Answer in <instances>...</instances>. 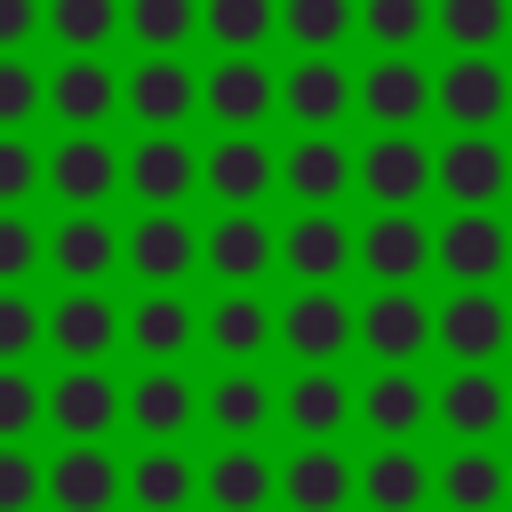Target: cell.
Returning <instances> with one entry per match:
<instances>
[{"label":"cell","instance_id":"23","mask_svg":"<svg viewBox=\"0 0 512 512\" xmlns=\"http://www.w3.org/2000/svg\"><path fill=\"white\" fill-rule=\"evenodd\" d=\"M280 512H360V456L344 440H296L280 456Z\"/></svg>","mask_w":512,"mask_h":512},{"label":"cell","instance_id":"48","mask_svg":"<svg viewBox=\"0 0 512 512\" xmlns=\"http://www.w3.org/2000/svg\"><path fill=\"white\" fill-rule=\"evenodd\" d=\"M48 504V464H32L24 440H0V512H32Z\"/></svg>","mask_w":512,"mask_h":512},{"label":"cell","instance_id":"25","mask_svg":"<svg viewBox=\"0 0 512 512\" xmlns=\"http://www.w3.org/2000/svg\"><path fill=\"white\" fill-rule=\"evenodd\" d=\"M280 120L288 128H344V120H360V64H344V56L280 64Z\"/></svg>","mask_w":512,"mask_h":512},{"label":"cell","instance_id":"16","mask_svg":"<svg viewBox=\"0 0 512 512\" xmlns=\"http://www.w3.org/2000/svg\"><path fill=\"white\" fill-rule=\"evenodd\" d=\"M120 112L136 128H192L200 120V72L184 64V48H136V64L120 72Z\"/></svg>","mask_w":512,"mask_h":512},{"label":"cell","instance_id":"22","mask_svg":"<svg viewBox=\"0 0 512 512\" xmlns=\"http://www.w3.org/2000/svg\"><path fill=\"white\" fill-rule=\"evenodd\" d=\"M280 432L288 440H344V432H360V376H344V368H288L280 376Z\"/></svg>","mask_w":512,"mask_h":512},{"label":"cell","instance_id":"28","mask_svg":"<svg viewBox=\"0 0 512 512\" xmlns=\"http://www.w3.org/2000/svg\"><path fill=\"white\" fill-rule=\"evenodd\" d=\"M48 344H56L64 360H112V352L128 344V304H120L112 288L64 280V296L48 304Z\"/></svg>","mask_w":512,"mask_h":512},{"label":"cell","instance_id":"41","mask_svg":"<svg viewBox=\"0 0 512 512\" xmlns=\"http://www.w3.org/2000/svg\"><path fill=\"white\" fill-rule=\"evenodd\" d=\"M360 48H432V0H360Z\"/></svg>","mask_w":512,"mask_h":512},{"label":"cell","instance_id":"34","mask_svg":"<svg viewBox=\"0 0 512 512\" xmlns=\"http://www.w3.org/2000/svg\"><path fill=\"white\" fill-rule=\"evenodd\" d=\"M48 264H56V280L112 288V272H120V224L104 208H64V224L48 232Z\"/></svg>","mask_w":512,"mask_h":512},{"label":"cell","instance_id":"1","mask_svg":"<svg viewBox=\"0 0 512 512\" xmlns=\"http://www.w3.org/2000/svg\"><path fill=\"white\" fill-rule=\"evenodd\" d=\"M432 208H512V136L440 128L432 136Z\"/></svg>","mask_w":512,"mask_h":512},{"label":"cell","instance_id":"11","mask_svg":"<svg viewBox=\"0 0 512 512\" xmlns=\"http://www.w3.org/2000/svg\"><path fill=\"white\" fill-rule=\"evenodd\" d=\"M200 272L216 288H264L280 272V224L264 208H216L200 224Z\"/></svg>","mask_w":512,"mask_h":512},{"label":"cell","instance_id":"39","mask_svg":"<svg viewBox=\"0 0 512 512\" xmlns=\"http://www.w3.org/2000/svg\"><path fill=\"white\" fill-rule=\"evenodd\" d=\"M128 32V0H48V40L64 56H104Z\"/></svg>","mask_w":512,"mask_h":512},{"label":"cell","instance_id":"32","mask_svg":"<svg viewBox=\"0 0 512 512\" xmlns=\"http://www.w3.org/2000/svg\"><path fill=\"white\" fill-rule=\"evenodd\" d=\"M440 512H512V456L496 440L440 448Z\"/></svg>","mask_w":512,"mask_h":512},{"label":"cell","instance_id":"45","mask_svg":"<svg viewBox=\"0 0 512 512\" xmlns=\"http://www.w3.org/2000/svg\"><path fill=\"white\" fill-rule=\"evenodd\" d=\"M32 112H48V72H32L24 48H0V128H32Z\"/></svg>","mask_w":512,"mask_h":512},{"label":"cell","instance_id":"35","mask_svg":"<svg viewBox=\"0 0 512 512\" xmlns=\"http://www.w3.org/2000/svg\"><path fill=\"white\" fill-rule=\"evenodd\" d=\"M200 504V464L184 440H144L128 456V512H192Z\"/></svg>","mask_w":512,"mask_h":512},{"label":"cell","instance_id":"26","mask_svg":"<svg viewBox=\"0 0 512 512\" xmlns=\"http://www.w3.org/2000/svg\"><path fill=\"white\" fill-rule=\"evenodd\" d=\"M200 504L208 512H280V456H264V440H216L200 456Z\"/></svg>","mask_w":512,"mask_h":512},{"label":"cell","instance_id":"44","mask_svg":"<svg viewBox=\"0 0 512 512\" xmlns=\"http://www.w3.org/2000/svg\"><path fill=\"white\" fill-rule=\"evenodd\" d=\"M32 424H48V384L24 360H0V440H32Z\"/></svg>","mask_w":512,"mask_h":512},{"label":"cell","instance_id":"38","mask_svg":"<svg viewBox=\"0 0 512 512\" xmlns=\"http://www.w3.org/2000/svg\"><path fill=\"white\" fill-rule=\"evenodd\" d=\"M200 40L216 56H264L280 40V0H200Z\"/></svg>","mask_w":512,"mask_h":512},{"label":"cell","instance_id":"10","mask_svg":"<svg viewBox=\"0 0 512 512\" xmlns=\"http://www.w3.org/2000/svg\"><path fill=\"white\" fill-rule=\"evenodd\" d=\"M120 272L136 288H192V272H200V224H192V208H136L120 224Z\"/></svg>","mask_w":512,"mask_h":512},{"label":"cell","instance_id":"49","mask_svg":"<svg viewBox=\"0 0 512 512\" xmlns=\"http://www.w3.org/2000/svg\"><path fill=\"white\" fill-rule=\"evenodd\" d=\"M48 24V0H0V48H24Z\"/></svg>","mask_w":512,"mask_h":512},{"label":"cell","instance_id":"19","mask_svg":"<svg viewBox=\"0 0 512 512\" xmlns=\"http://www.w3.org/2000/svg\"><path fill=\"white\" fill-rule=\"evenodd\" d=\"M360 512H440V456L424 440L360 448Z\"/></svg>","mask_w":512,"mask_h":512},{"label":"cell","instance_id":"14","mask_svg":"<svg viewBox=\"0 0 512 512\" xmlns=\"http://www.w3.org/2000/svg\"><path fill=\"white\" fill-rule=\"evenodd\" d=\"M360 128H432V56L424 48H368Z\"/></svg>","mask_w":512,"mask_h":512},{"label":"cell","instance_id":"40","mask_svg":"<svg viewBox=\"0 0 512 512\" xmlns=\"http://www.w3.org/2000/svg\"><path fill=\"white\" fill-rule=\"evenodd\" d=\"M440 48H512V0H432Z\"/></svg>","mask_w":512,"mask_h":512},{"label":"cell","instance_id":"6","mask_svg":"<svg viewBox=\"0 0 512 512\" xmlns=\"http://www.w3.org/2000/svg\"><path fill=\"white\" fill-rule=\"evenodd\" d=\"M280 352H288V368H344L360 352V296L352 288H288Z\"/></svg>","mask_w":512,"mask_h":512},{"label":"cell","instance_id":"4","mask_svg":"<svg viewBox=\"0 0 512 512\" xmlns=\"http://www.w3.org/2000/svg\"><path fill=\"white\" fill-rule=\"evenodd\" d=\"M432 120L440 128H504L512 120V64H504V48H440V64H432Z\"/></svg>","mask_w":512,"mask_h":512},{"label":"cell","instance_id":"42","mask_svg":"<svg viewBox=\"0 0 512 512\" xmlns=\"http://www.w3.org/2000/svg\"><path fill=\"white\" fill-rule=\"evenodd\" d=\"M128 40L136 48H192L200 40V0H128Z\"/></svg>","mask_w":512,"mask_h":512},{"label":"cell","instance_id":"12","mask_svg":"<svg viewBox=\"0 0 512 512\" xmlns=\"http://www.w3.org/2000/svg\"><path fill=\"white\" fill-rule=\"evenodd\" d=\"M360 280L424 288L432 280V208H360Z\"/></svg>","mask_w":512,"mask_h":512},{"label":"cell","instance_id":"29","mask_svg":"<svg viewBox=\"0 0 512 512\" xmlns=\"http://www.w3.org/2000/svg\"><path fill=\"white\" fill-rule=\"evenodd\" d=\"M200 344L216 360H264V352H280V296H264V288H216L200 304Z\"/></svg>","mask_w":512,"mask_h":512},{"label":"cell","instance_id":"46","mask_svg":"<svg viewBox=\"0 0 512 512\" xmlns=\"http://www.w3.org/2000/svg\"><path fill=\"white\" fill-rule=\"evenodd\" d=\"M48 264V232L32 224V208H0V280H32Z\"/></svg>","mask_w":512,"mask_h":512},{"label":"cell","instance_id":"21","mask_svg":"<svg viewBox=\"0 0 512 512\" xmlns=\"http://www.w3.org/2000/svg\"><path fill=\"white\" fill-rule=\"evenodd\" d=\"M120 160H128V152H120L104 128H64V136L48 144L40 192L64 200V208H112V200H120Z\"/></svg>","mask_w":512,"mask_h":512},{"label":"cell","instance_id":"7","mask_svg":"<svg viewBox=\"0 0 512 512\" xmlns=\"http://www.w3.org/2000/svg\"><path fill=\"white\" fill-rule=\"evenodd\" d=\"M432 360H512V288H432Z\"/></svg>","mask_w":512,"mask_h":512},{"label":"cell","instance_id":"36","mask_svg":"<svg viewBox=\"0 0 512 512\" xmlns=\"http://www.w3.org/2000/svg\"><path fill=\"white\" fill-rule=\"evenodd\" d=\"M48 112L64 128H112L120 120V72L104 56H64L48 72Z\"/></svg>","mask_w":512,"mask_h":512},{"label":"cell","instance_id":"47","mask_svg":"<svg viewBox=\"0 0 512 512\" xmlns=\"http://www.w3.org/2000/svg\"><path fill=\"white\" fill-rule=\"evenodd\" d=\"M48 176V152H32L24 128H0V208H24Z\"/></svg>","mask_w":512,"mask_h":512},{"label":"cell","instance_id":"43","mask_svg":"<svg viewBox=\"0 0 512 512\" xmlns=\"http://www.w3.org/2000/svg\"><path fill=\"white\" fill-rule=\"evenodd\" d=\"M32 344H48V304L24 280H0V360H32Z\"/></svg>","mask_w":512,"mask_h":512},{"label":"cell","instance_id":"30","mask_svg":"<svg viewBox=\"0 0 512 512\" xmlns=\"http://www.w3.org/2000/svg\"><path fill=\"white\" fill-rule=\"evenodd\" d=\"M48 504L56 512H120L128 504V464L112 440H64L48 456Z\"/></svg>","mask_w":512,"mask_h":512},{"label":"cell","instance_id":"24","mask_svg":"<svg viewBox=\"0 0 512 512\" xmlns=\"http://www.w3.org/2000/svg\"><path fill=\"white\" fill-rule=\"evenodd\" d=\"M200 120L208 128H272L280 120V64H264V56H216L200 72Z\"/></svg>","mask_w":512,"mask_h":512},{"label":"cell","instance_id":"37","mask_svg":"<svg viewBox=\"0 0 512 512\" xmlns=\"http://www.w3.org/2000/svg\"><path fill=\"white\" fill-rule=\"evenodd\" d=\"M288 56H344L360 40V0H280Z\"/></svg>","mask_w":512,"mask_h":512},{"label":"cell","instance_id":"8","mask_svg":"<svg viewBox=\"0 0 512 512\" xmlns=\"http://www.w3.org/2000/svg\"><path fill=\"white\" fill-rule=\"evenodd\" d=\"M200 200H216V208H272L280 200V144L264 128H216L200 144Z\"/></svg>","mask_w":512,"mask_h":512},{"label":"cell","instance_id":"18","mask_svg":"<svg viewBox=\"0 0 512 512\" xmlns=\"http://www.w3.org/2000/svg\"><path fill=\"white\" fill-rule=\"evenodd\" d=\"M200 424L216 440L280 432V376H264V360H216V376L200 384Z\"/></svg>","mask_w":512,"mask_h":512},{"label":"cell","instance_id":"13","mask_svg":"<svg viewBox=\"0 0 512 512\" xmlns=\"http://www.w3.org/2000/svg\"><path fill=\"white\" fill-rule=\"evenodd\" d=\"M360 360L424 368L432 360V288H360Z\"/></svg>","mask_w":512,"mask_h":512},{"label":"cell","instance_id":"27","mask_svg":"<svg viewBox=\"0 0 512 512\" xmlns=\"http://www.w3.org/2000/svg\"><path fill=\"white\" fill-rule=\"evenodd\" d=\"M128 432L136 440H192L200 432V376H184V360H144L128 376Z\"/></svg>","mask_w":512,"mask_h":512},{"label":"cell","instance_id":"3","mask_svg":"<svg viewBox=\"0 0 512 512\" xmlns=\"http://www.w3.org/2000/svg\"><path fill=\"white\" fill-rule=\"evenodd\" d=\"M432 280L440 288L512 280V216L504 208H432Z\"/></svg>","mask_w":512,"mask_h":512},{"label":"cell","instance_id":"5","mask_svg":"<svg viewBox=\"0 0 512 512\" xmlns=\"http://www.w3.org/2000/svg\"><path fill=\"white\" fill-rule=\"evenodd\" d=\"M360 208H432V136L424 128H368L352 144Z\"/></svg>","mask_w":512,"mask_h":512},{"label":"cell","instance_id":"17","mask_svg":"<svg viewBox=\"0 0 512 512\" xmlns=\"http://www.w3.org/2000/svg\"><path fill=\"white\" fill-rule=\"evenodd\" d=\"M120 192L136 208H192L200 200V144L184 128H144L120 160Z\"/></svg>","mask_w":512,"mask_h":512},{"label":"cell","instance_id":"20","mask_svg":"<svg viewBox=\"0 0 512 512\" xmlns=\"http://www.w3.org/2000/svg\"><path fill=\"white\" fill-rule=\"evenodd\" d=\"M48 424L56 440H112L128 424V384L104 360H64V376H48Z\"/></svg>","mask_w":512,"mask_h":512},{"label":"cell","instance_id":"33","mask_svg":"<svg viewBox=\"0 0 512 512\" xmlns=\"http://www.w3.org/2000/svg\"><path fill=\"white\" fill-rule=\"evenodd\" d=\"M128 352L136 360H192L200 352V304H192V288H136V304H128Z\"/></svg>","mask_w":512,"mask_h":512},{"label":"cell","instance_id":"15","mask_svg":"<svg viewBox=\"0 0 512 512\" xmlns=\"http://www.w3.org/2000/svg\"><path fill=\"white\" fill-rule=\"evenodd\" d=\"M280 200L288 208H360V192H352V136L344 128H296L280 144Z\"/></svg>","mask_w":512,"mask_h":512},{"label":"cell","instance_id":"31","mask_svg":"<svg viewBox=\"0 0 512 512\" xmlns=\"http://www.w3.org/2000/svg\"><path fill=\"white\" fill-rule=\"evenodd\" d=\"M360 440H432V376L368 368L360 376Z\"/></svg>","mask_w":512,"mask_h":512},{"label":"cell","instance_id":"9","mask_svg":"<svg viewBox=\"0 0 512 512\" xmlns=\"http://www.w3.org/2000/svg\"><path fill=\"white\" fill-rule=\"evenodd\" d=\"M432 432L440 440H504L512 432V376L504 360H464L432 376Z\"/></svg>","mask_w":512,"mask_h":512},{"label":"cell","instance_id":"2","mask_svg":"<svg viewBox=\"0 0 512 512\" xmlns=\"http://www.w3.org/2000/svg\"><path fill=\"white\" fill-rule=\"evenodd\" d=\"M280 280L288 288H352L360 280V216L352 208H288L280 216Z\"/></svg>","mask_w":512,"mask_h":512}]
</instances>
